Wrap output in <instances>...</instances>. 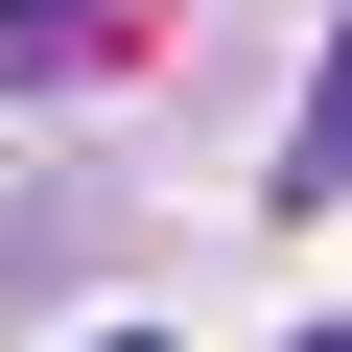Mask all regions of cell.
I'll use <instances>...</instances> for the list:
<instances>
[{
  "mask_svg": "<svg viewBox=\"0 0 352 352\" xmlns=\"http://www.w3.org/2000/svg\"><path fill=\"white\" fill-rule=\"evenodd\" d=\"M94 47H118V0H0V71H24V94H71Z\"/></svg>",
  "mask_w": 352,
  "mask_h": 352,
  "instance_id": "6da1fadb",
  "label": "cell"
},
{
  "mask_svg": "<svg viewBox=\"0 0 352 352\" xmlns=\"http://www.w3.org/2000/svg\"><path fill=\"white\" fill-rule=\"evenodd\" d=\"M305 352H352V329H305Z\"/></svg>",
  "mask_w": 352,
  "mask_h": 352,
  "instance_id": "277c9868",
  "label": "cell"
},
{
  "mask_svg": "<svg viewBox=\"0 0 352 352\" xmlns=\"http://www.w3.org/2000/svg\"><path fill=\"white\" fill-rule=\"evenodd\" d=\"M94 352H164V329H94Z\"/></svg>",
  "mask_w": 352,
  "mask_h": 352,
  "instance_id": "3957f363",
  "label": "cell"
},
{
  "mask_svg": "<svg viewBox=\"0 0 352 352\" xmlns=\"http://www.w3.org/2000/svg\"><path fill=\"white\" fill-rule=\"evenodd\" d=\"M352 188V24H329V71H305V141H282V212H329Z\"/></svg>",
  "mask_w": 352,
  "mask_h": 352,
  "instance_id": "7a4b0ae2",
  "label": "cell"
}]
</instances>
